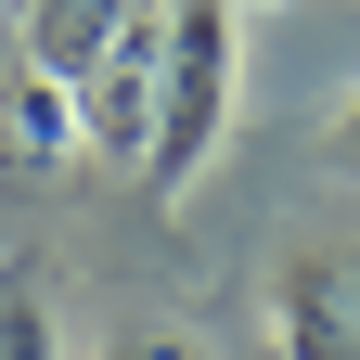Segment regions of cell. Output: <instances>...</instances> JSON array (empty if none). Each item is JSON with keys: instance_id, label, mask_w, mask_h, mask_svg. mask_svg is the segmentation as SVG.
Wrapping results in <instances>:
<instances>
[{"instance_id": "1", "label": "cell", "mask_w": 360, "mask_h": 360, "mask_svg": "<svg viewBox=\"0 0 360 360\" xmlns=\"http://www.w3.org/2000/svg\"><path fill=\"white\" fill-rule=\"evenodd\" d=\"M232 90H245L232 0H167V26H155V129H142V180L155 193H193V167L232 142Z\"/></svg>"}, {"instance_id": "2", "label": "cell", "mask_w": 360, "mask_h": 360, "mask_svg": "<svg viewBox=\"0 0 360 360\" xmlns=\"http://www.w3.org/2000/svg\"><path fill=\"white\" fill-rule=\"evenodd\" d=\"M270 347L283 360H360V245H296L270 270Z\"/></svg>"}, {"instance_id": "3", "label": "cell", "mask_w": 360, "mask_h": 360, "mask_svg": "<svg viewBox=\"0 0 360 360\" xmlns=\"http://www.w3.org/2000/svg\"><path fill=\"white\" fill-rule=\"evenodd\" d=\"M129 26H155V0H26V77L90 90V65H103Z\"/></svg>"}, {"instance_id": "4", "label": "cell", "mask_w": 360, "mask_h": 360, "mask_svg": "<svg viewBox=\"0 0 360 360\" xmlns=\"http://www.w3.org/2000/svg\"><path fill=\"white\" fill-rule=\"evenodd\" d=\"M65 155H90L77 142V90H52V77L13 65V90H0V180H52Z\"/></svg>"}, {"instance_id": "5", "label": "cell", "mask_w": 360, "mask_h": 360, "mask_svg": "<svg viewBox=\"0 0 360 360\" xmlns=\"http://www.w3.org/2000/svg\"><path fill=\"white\" fill-rule=\"evenodd\" d=\"M0 360H65V347H52V296H39V283H0Z\"/></svg>"}, {"instance_id": "6", "label": "cell", "mask_w": 360, "mask_h": 360, "mask_svg": "<svg viewBox=\"0 0 360 360\" xmlns=\"http://www.w3.org/2000/svg\"><path fill=\"white\" fill-rule=\"evenodd\" d=\"M322 180H347V193H360V90H347L335 129H322Z\"/></svg>"}, {"instance_id": "7", "label": "cell", "mask_w": 360, "mask_h": 360, "mask_svg": "<svg viewBox=\"0 0 360 360\" xmlns=\"http://www.w3.org/2000/svg\"><path fill=\"white\" fill-rule=\"evenodd\" d=\"M103 360H206V347H193V335H167V322H142V335H116Z\"/></svg>"}, {"instance_id": "8", "label": "cell", "mask_w": 360, "mask_h": 360, "mask_svg": "<svg viewBox=\"0 0 360 360\" xmlns=\"http://www.w3.org/2000/svg\"><path fill=\"white\" fill-rule=\"evenodd\" d=\"M245 13H270V0H232V26H245Z\"/></svg>"}]
</instances>
